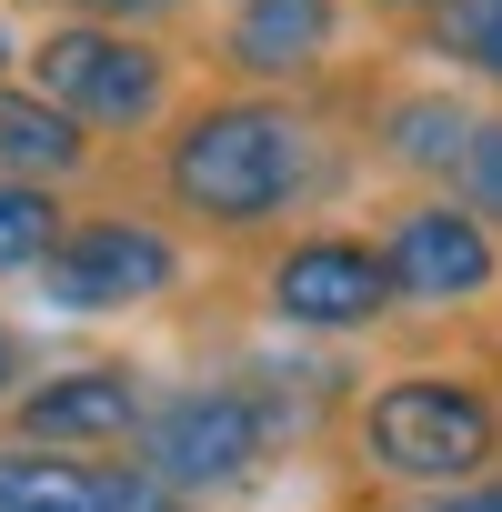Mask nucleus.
Segmentation results:
<instances>
[{
    "instance_id": "obj_1",
    "label": "nucleus",
    "mask_w": 502,
    "mask_h": 512,
    "mask_svg": "<svg viewBox=\"0 0 502 512\" xmlns=\"http://www.w3.org/2000/svg\"><path fill=\"white\" fill-rule=\"evenodd\" d=\"M372 181L342 81L322 91H241V81H191L151 141L121 151L111 191H141L201 262H251L292 221L342 211Z\"/></svg>"
},
{
    "instance_id": "obj_2",
    "label": "nucleus",
    "mask_w": 502,
    "mask_h": 512,
    "mask_svg": "<svg viewBox=\"0 0 502 512\" xmlns=\"http://www.w3.org/2000/svg\"><path fill=\"white\" fill-rule=\"evenodd\" d=\"M342 392H352V372L231 362V372H211V382L161 392L151 422H141V442H131V462L201 512V502H231V492H251V482H272L292 452H322Z\"/></svg>"
},
{
    "instance_id": "obj_3",
    "label": "nucleus",
    "mask_w": 502,
    "mask_h": 512,
    "mask_svg": "<svg viewBox=\"0 0 502 512\" xmlns=\"http://www.w3.org/2000/svg\"><path fill=\"white\" fill-rule=\"evenodd\" d=\"M352 472V502L372 492H442L472 472H502V372L492 362H392L362 372L322 442Z\"/></svg>"
},
{
    "instance_id": "obj_4",
    "label": "nucleus",
    "mask_w": 502,
    "mask_h": 512,
    "mask_svg": "<svg viewBox=\"0 0 502 512\" xmlns=\"http://www.w3.org/2000/svg\"><path fill=\"white\" fill-rule=\"evenodd\" d=\"M231 282H241L251 322H272L282 342H322V352H342V342H382V332L402 322L392 272H382V251H372L362 211H352V221H342V211L292 221L282 241L251 251V262H231Z\"/></svg>"
},
{
    "instance_id": "obj_5",
    "label": "nucleus",
    "mask_w": 502,
    "mask_h": 512,
    "mask_svg": "<svg viewBox=\"0 0 502 512\" xmlns=\"http://www.w3.org/2000/svg\"><path fill=\"white\" fill-rule=\"evenodd\" d=\"M21 81H31L41 101H61L91 141L131 151V141H151V131L171 121V101H181L201 71H191V41H171V31H121V21L61 11V21L21 51Z\"/></svg>"
},
{
    "instance_id": "obj_6",
    "label": "nucleus",
    "mask_w": 502,
    "mask_h": 512,
    "mask_svg": "<svg viewBox=\"0 0 502 512\" xmlns=\"http://www.w3.org/2000/svg\"><path fill=\"white\" fill-rule=\"evenodd\" d=\"M191 272H201V251H191L141 191H91V201H71V221L51 231L31 292H41L51 312H71V322H111V312H151V302L191 292Z\"/></svg>"
},
{
    "instance_id": "obj_7",
    "label": "nucleus",
    "mask_w": 502,
    "mask_h": 512,
    "mask_svg": "<svg viewBox=\"0 0 502 512\" xmlns=\"http://www.w3.org/2000/svg\"><path fill=\"white\" fill-rule=\"evenodd\" d=\"M362 231L392 272V302L412 322H482L502 302V231L442 191V181H382L362 201Z\"/></svg>"
},
{
    "instance_id": "obj_8",
    "label": "nucleus",
    "mask_w": 502,
    "mask_h": 512,
    "mask_svg": "<svg viewBox=\"0 0 502 512\" xmlns=\"http://www.w3.org/2000/svg\"><path fill=\"white\" fill-rule=\"evenodd\" d=\"M372 51L352 0H211L191 21V71L241 91H322Z\"/></svg>"
},
{
    "instance_id": "obj_9",
    "label": "nucleus",
    "mask_w": 502,
    "mask_h": 512,
    "mask_svg": "<svg viewBox=\"0 0 502 512\" xmlns=\"http://www.w3.org/2000/svg\"><path fill=\"white\" fill-rule=\"evenodd\" d=\"M151 372L141 362H61L0 402V442H41V452H131L151 422Z\"/></svg>"
},
{
    "instance_id": "obj_10",
    "label": "nucleus",
    "mask_w": 502,
    "mask_h": 512,
    "mask_svg": "<svg viewBox=\"0 0 502 512\" xmlns=\"http://www.w3.org/2000/svg\"><path fill=\"white\" fill-rule=\"evenodd\" d=\"M0 512H191L131 452H41L0 442Z\"/></svg>"
},
{
    "instance_id": "obj_11",
    "label": "nucleus",
    "mask_w": 502,
    "mask_h": 512,
    "mask_svg": "<svg viewBox=\"0 0 502 512\" xmlns=\"http://www.w3.org/2000/svg\"><path fill=\"white\" fill-rule=\"evenodd\" d=\"M0 171H11V181H41V191H71V201H91V191H111L121 151H111V141H91L61 101H41V91L11 71V81H0Z\"/></svg>"
},
{
    "instance_id": "obj_12",
    "label": "nucleus",
    "mask_w": 502,
    "mask_h": 512,
    "mask_svg": "<svg viewBox=\"0 0 502 512\" xmlns=\"http://www.w3.org/2000/svg\"><path fill=\"white\" fill-rule=\"evenodd\" d=\"M402 61H432L442 81H462L472 101L502 111V0H432L402 31H382Z\"/></svg>"
},
{
    "instance_id": "obj_13",
    "label": "nucleus",
    "mask_w": 502,
    "mask_h": 512,
    "mask_svg": "<svg viewBox=\"0 0 502 512\" xmlns=\"http://www.w3.org/2000/svg\"><path fill=\"white\" fill-rule=\"evenodd\" d=\"M61 221H71V191H41V181L0 171V282H31Z\"/></svg>"
},
{
    "instance_id": "obj_14",
    "label": "nucleus",
    "mask_w": 502,
    "mask_h": 512,
    "mask_svg": "<svg viewBox=\"0 0 502 512\" xmlns=\"http://www.w3.org/2000/svg\"><path fill=\"white\" fill-rule=\"evenodd\" d=\"M442 191H462V201H472V211L502 231V111H492V101L472 111V131H462V151H452Z\"/></svg>"
},
{
    "instance_id": "obj_15",
    "label": "nucleus",
    "mask_w": 502,
    "mask_h": 512,
    "mask_svg": "<svg viewBox=\"0 0 502 512\" xmlns=\"http://www.w3.org/2000/svg\"><path fill=\"white\" fill-rule=\"evenodd\" d=\"M81 21H121V31H171V41H191V21L211 11V0H71Z\"/></svg>"
},
{
    "instance_id": "obj_16",
    "label": "nucleus",
    "mask_w": 502,
    "mask_h": 512,
    "mask_svg": "<svg viewBox=\"0 0 502 512\" xmlns=\"http://www.w3.org/2000/svg\"><path fill=\"white\" fill-rule=\"evenodd\" d=\"M362 512H502V472H472V482H442V492H372Z\"/></svg>"
},
{
    "instance_id": "obj_17",
    "label": "nucleus",
    "mask_w": 502,
    "mask_h": 512,
    "mask_svg": "<svg viewBox=\"0 0 502 512\" xmlns=\"http://www.w3.org/2000/svg\"><path fill=\"white\" fill-rule=\"evenodd\" d=\"M21 382H31V332H21L11 312H0V402H11Z\"/></svg>"
},
{
    "instance_id": "obj_18",
    "label": "nucleus",
    "mask_w": 502,
    "mask_h": 512,
    "mask_svg": "<svg viewBox=\"0 0 502 512\" xmlns=\"http://www.w3.org/2000/svg\"><path fill=\"white\" fill-rule=\"evenodd\" d=\"M352 11H362V21H372V31H402V21H412V11H432V0H352Z\"/></svg>"
},
{
    "instance_id": "obj_19",
    "label": "nucleus",
    "mask_w": 502,
    "mask_h": 512,
    "mask_svg": "<svg viewBox=\"0 0 502 512\" xmlns=\"http://www.w3.org/2000/svg\"><path fill=\"white\" fill-rule=\"evenodd\" d=\"M21 71V41H11V21H0V81H11Z\"/></svg>"
},
{
    "instance_id": "obj_20",
    "label": "nucleus",
    "mask_w": 502,
    "mask_h": 512,
    "mask_svg": "<svg viewBox=\"0 0 502 512\" xmlns=\"http://www.w3.org/2000/svg\"><path fill=\"white\" fill-rule=\"evenodd\" d=\"M31 11H71V0H31Z\"/></svg>"
}]
</instances>
